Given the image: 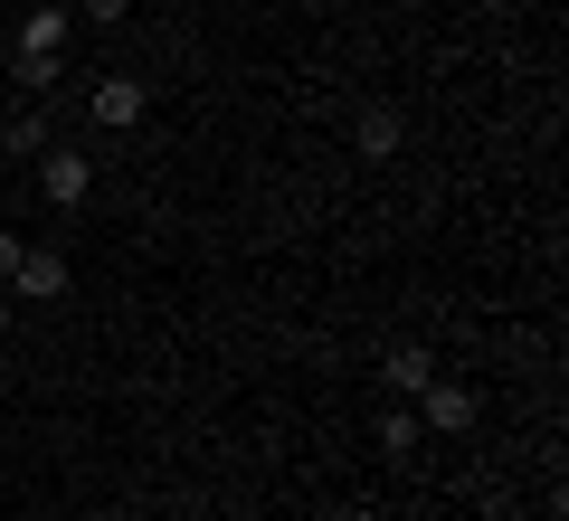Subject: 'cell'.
Returning <instances> with one entry per match:
<instances>
[{
	"label": "cell",
	"mask_w": 569,
	"mask_h": 521,
	"mask_svg": "<svg viewBox=\"0 0 569 521\" xmlns=\"http://www.w3.org/2000/svg\"><path fill=\"white\" fill-rule=\"evenodd\" d=\"M39 190H48V209H86V200H96V161L48 142V152H39Z\"/></svg>",
	"instance_id": "6da1fadb"
},
{
	"label": "cell",
	"mask_w": 569,
	"mask_h": 521,
	"mask_svg": "<svg viewBox=\"0 0 569 521\" xmlns=\"http://www.w3.org/2000/svg\"><path fill=\"white\" fill-rule=\"evenodd\" d=\"M475 427V389L466 380H427L418 389V437H466Z\"/></svg>",
	"instance_id": "7a4b0ae2"
},
{
	"label": "cell",
	"mask_w": 569,
	"mask_h": 521,
	"mask_svg": "<svg viewBox=\"0 0 569 521\" xmlns=\"http://www.w3.org/2000/svg\"><path fill=\"white\" fill-rule=\"evenodd\" d=\"M351 142H361V161H399V142H408L399 104H361V114H351Z\"/></svg>",
	"instance_id": "3957f363"
},
{
	"label": "cell",
	"mask_w": 569,
	"mask_h": 521,
	"mask_svg": "<svg viewBox=\"0 0 569 521\" xmlns=\"http://www.w3.org/2000/svg\"><path fill=\"white\" fill-rule=\"evenodd\" d=\"M10 294L58 303V294H67V257H58V247H20V275H10Z\"/></svg>",
	"instance_id": "277c9868"
},
{
	"label": "cell",
	"mask_w": 569,
	"mask_h": 521,
	"mask_svg": "<svg viewBox=\"0 0 569 521\" xmlns=\"http://www.w3.org/2000/svg\"><path fill=\"white\" fill-rule=\"evenodd\" d=\"M67 29H77V20H67L58 0H39V10L20 20V58H48V67H58V58H67Z\"/></svg>",
	"instance_id": "5b68a950"
},
{
	"label": "cell",
	"mask_w": 569,
	"mask_h": 521,
	"mask_svg": "<svg viewBox=\"0 0 569 521\" xmlns=\"http://www.w3.org/2000/svg\"><path fill=\"white\" fill-rule=\"evenodd\" d=\"M86 104H96L104 133H123V123H142V77H96V96H86Z\"/></svg>",
	"instance_id": "8992f818"
},
{
	"label": "cell",
	"mask_w": 569,
	"mask_h": 521,
	"mask_svg": "<svg viewBox=\"0 0 569 521\" xmlns=\"http://www.w3.org/2000/svg\"><path fill=\"white\" fill-rule=\"evenodd\" d=\"M380 380L399 389V399H418V389L437 380V351H418V341H399V351H389V361H380Z\"/></svg>",
	"instance_id": "52a82bcc"
},
{
	"label": "cell",
	"mask_w": 569,
	"mask_h": 521,
	"mask_svg": "<svg viewBox=\"0 0 569 521\" xmlns=\"http://www.w3.org/2000/svg\"><path fill=\"white\" fill-rule=\"evenodd\" d=\"M408 445H418V408H389V418H380V455L408 464Z\"/></svg>",
	"instance_id": "ba28073f"
},
{
	"label": "cell",
	"mask_w": 569,
	"mask_h": 521,
	"mask_svg": "<svg viewBox=\"0 0 569 521\" xmlns=\"http://www.w3.org/2000/svg\"><path fill=\"white\" fill-rule=\"evenodd\" d=\"M0 142H10V152H48V123L39 114H10V123H0Z\"/></svg>",
	"instance_id": "9c48e42d"
},
{
	"label": "cell",
	"mask_w": 569,
	"mask_h": 521,
	"mask_svg": "<svg viewBox=\"0 0 569 521\" xmlns=\"http://www.w3.org/2000/svg\"><path fill=\"white\" fill-rule=\"evenodd\" d=\"M123 10H133V0H86V20H96V29H114Z\"/></svg>",
	"instance_id": "30bf717a"
},
{
	"label": "cell",
	"mask_w": 569,
	"mask_h": 521,
	"mask_svg": "<svg viewBox=\"0 0 569 521\" xmlns=\"http://www.w3.org/2000/svg\"><path fill=\"white\" fill-rule=\"evenodd\" d=\"M20 275V238H10V228H0V284Z\"/></svg>",
	"instance_id": "8fae6325"
},
{
	"label": "cell",
	"mask_w": 569,
	"mask_h": 521,
	"mask_svg": "<svg viewBox=\"0 0 569 521\" xmlns=\"http://www.w3.org/2000/svg\"><path fill=\"white\" fill-rule=\"evenodd\" d=\"M0 341H10V303H0Z\"/></svg>",
	"instance_id": "7c38bea8"
},
{
	"label": "cell",
	"mask_w": 569,
	"mask_h": 521,
	"mask_svg": "<svg viewBox=\"0 0 569 521\" xmlns=\"http://www.w3.org/2000/svg\"><path fill=\"white\" fill-rule=\"evenodd\" d=\"M342 521H380V512H342Z\"/></svg>",
	"instance_id": "4fadbf2b"
}]
</instances>
